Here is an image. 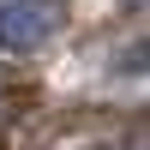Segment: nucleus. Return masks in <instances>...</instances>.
Wrapping results in <instances>:
<instances>
[{
  "mask_svg": "<svg viewBox=\"0 0 150 150\" xmlns=\"http://www.w3.org/2000/svg\"><path fill=\"white\" fill-rule=\"evenodd\" d=\"M60 24H66V6L60 0H6L0 6V48L6 54H30Z\"/></svg>",
  "mask_w": 150,
  "mask_h": 150,
  "instance_id": "f257e3e1",
  "label": "nucleus"
},
{
  "mask_svg": "<svg viewBox=\"0 0 150 150\" xmlns=\"http://www.w3.org/2000/svg\"><path fill=\"white\" fill-rule=\"evenodd\" d=\"M144 6H150V0H144Z\"/></svg>",
  "mask_w": 150,
  "mask_h": 150,
  "instance_id": "f03ea898",
  "label": "nucleus"
},
{
  "mask_svg": "<svg viewBox=\"0 0 150 150\" xmlns=\"http://www.w3.org/2000/svg\"><path fill=\"white\" fill-rule=\"evenodd\" d=\"M144 150H150V144H144Z\"/></svg>",
  "mask_w": 150,
  "mask_h": 150,
  "instance_id": "7ed1b4c3",
  "label": "nucleus"
}]
</instances>
